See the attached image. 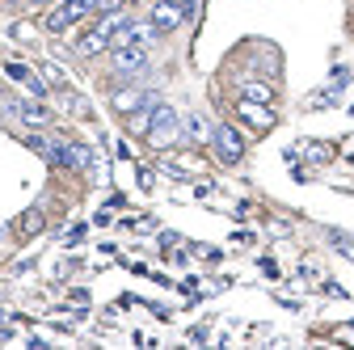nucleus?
I'll list each match as a JSON object with an SVG mask.
<instances>
[{
	"label": "nucleus",
	"mask_w": 354,
	"mask_h": 350,
	"mask_svg": "<svg viewBox=\"0 0 354 350\" xmlns=\"http://www.w3.org/2000/svg\"><path fill=\"white\" fill-rule=\"evenodd\" d=\"M152 148H173L182 140V118L173 114V106H152V127H148Z\"/></svg>",
	"instance_id": "1"
},
{
	"label": "nucleus",
	"mask_w": 354,
	"mask_h": 350,
	"mask_svg": "<svg viewBox=\"0 0 354 350\" xmlns=\"http://www.w3.org/2000/svg\"><path fill=\"white\" fill-rule=\"evenodd\" d=\"M211 148H215V156L224 165H236L245 156V140H241V131H232V127H215L211 131Z\"/></svg>",
	"instance_id": "2"
},
{
	"label": "nucleus",
	"mask_w": 354,
	"mask_h": 350,
	"mask_svg": "<svg viewBox=\"0 0 354 350\" xmlns=\"http://www.w3.org/2000/svg\"><path fill=\"white\" fill-rule=\"evenodd\" d=\"M160 34H169V30H177V26H182L186 21V9L182 5H177V0H156V5H152V17H148Z\"/></svg>",
	"instance_id": "3"
},
{
	"label": "nucleus",
	"mask_w": 354,
	"mask_h": 350,
	"mask_svg": "<svg viewBox=\"0 0 354 350\" xmlns=\"http://www.w3.org/2000/svg\"><path fill=\"white\" fill-rule=\"evenodd\" d=\"M110 59L118 72H140L148 64V47H110Z\"/></svg>",
	"instance_id": "4"
},
{
	"label": "nucleus",
	"mask_w": 354,
	"mask_h": 350,
	"mask_svg": "<svg viewBox=\"0 0 354 350\" xmlns=\"http://www.w3.org/2000/svg\"><path fill=\"white\" fill-rule=\"evenodd\" d=\"M236 114H241L249 127H257V131H270V127H274V114L266 110V102H249V98H245V102L236 106Z\"/></svg>",
	"instance_id": "5"
},
{
	"label": "nucleus",
	"mask_w": 354,
	"mask_h": 350,
	"mask_svg": "<svg viewBox=\"0 0 354 350\" xmlns=\"http://www.w3.org/2000/svg\"><path fill=\"white\" fill-rule=\"evenodd\" d=\"M140 106H152V98H148L144 89H118V93H114V110H118V114H136Z\"/></svg>",
	"instance_id": "6"
},
{
	"label": "nucleus",
	"mask_w": 354,
	"mask_h": 350,
	"mask_svg": "<svg viewBox=\"0 0 354 350\" xmlns=\"http://www.w3.org/2000/svg\"><path fill=\"white\" fill-rule=\"evenodd\" d=\"M5 72H9V80H17V84H26V89L34 93V98H42V93H47V84H42L26 64H5Z\"/></svg>",
	"instance_id": "7"
},
{
	"label": "nucleus",
	"mask_w": 354,
	"mask_h": 350,
	"mask_svg": "<svg viewBox=\"0 0 354 350\" xmlns=\"http://www.w3.org/2000/svg\"><path fill=\"white\" fill-rule=\"evenodd\" d=\"M76 51H80V55H97V51H110V38H106V34H97V30H88V34L76 42Z\"/></svg>",
	"instance_id": "8"
},
{
	"label": "nucleus",
	"mask_w": 354,
	"mask_h": 350,
	"mask_svg": "<svg viewBox=\"0 0 354 350\" xmlns=\"http://www.w3.org/2000/svg\"><path fill=\"white\" fill-rule=\"evenodd\" d=\"M26 122H34V127H42V122H51V110H42L38 102H21V106H13Z\"/></svg>",
	"instance_id": "9"
},
{
	"label": "nucleus",
	"mask_w": 354,
	"mask_h": 350,
	"mask_svg": "<svg viewBox=\"0 0 354 350\" xmlns=\"http://www.w3.org/2000/svg\"><path fill=\"white\" fill-rule=\"evenodd\" d=\"M245 98H249V102H266V106H270V102H274V89H270V84H261V80H249V84H245Z\"/></svg>",
	"instance_id": "10"
},
{
	"label": "nucleus",
	"mask_w": 354,
	"mask_h": 350,
	"mask_svg": "<svg viewBox=\"0 0 354 350\" xmlns=\"http://www.w3.org/2000/svg\"><path fill=\"white\" fill-rule=\"evenodd\" d=\"M17 228H21V237H34V232H42V211H26Z\"/></svg>",
	"instance_id": "11"
},
{
	"label": "nucleus",
	"mask_w": 354,
	"mask_h": 350,
	"mask_svg": "<svg viewBox=\"0 0 354 350\" xmlns=\"http://www.w3.org/2000/svg\"><path fill=\"white\" fill-rule=\"evenodd\" d=\"M182 131H186V136H194V140H207V136H211V131H207V122H203V118H194V114L182 122Z\"/></svg>",
	"instance_id": "12"
},
{
	"label": "nucleus",
	"mask_w": 354,
	"mask_h": 350,
	"mask_svg": "<svg viewBox=\"0 0 354 350\" xmlns=\"http://www.w3.org/2000/svg\"><path fill=\"white\" fill-rule=\"evenodd\" d=\"M329 237H333V245H337L346 257H354V237H346V232H329Z\"/></svg>",
	"instance_id": "13"
}]
</instances>
